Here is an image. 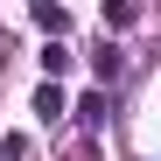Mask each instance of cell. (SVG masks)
Instances as JSON below:
<instances>
[{
	"mask_svg": "<svg viewBox=\"0 0 161 161\" xmlns=\"http://www.w3.org/2000/svg\"><path fill=\"white\" fill-rule=\"evenodd\" d=\"M70 112H77V126H91V133H98V126H105V91H84Z\"/></svg>",
	"mask_w": 161,
	"mask_h": 161,
	"instance_id": "cell-1",
	"label": "cell"
},
{
	"mask_svg": "<svg viewBox=\"0 0 161 161\" xmlns=\"http://www.w3.org/2000/svg\"><path fill=\"white\" fill-rule=\"evenodd\" d=\"M91 70H98V84H119V70H126V56H119L112 42H105L98 56H91Z\"/></svg>",
	"mask_w": 161,
	"mask_h": 161,
	"instance_id": "cell-2",
	"label": "cell"
},
{
	"mask_svg": "<svg viewBox=\"0 0 161 161\" xmlns=\"http://www.w3.org/2000/svg\"><path fill=\"white\" fill-rule=\"evenodd\" d=\"M35 28H42V35H63V28H70V14H63V7H49V0H35Z\"/></svg>",
	"mask_w": 161,
	"mask_h": 161,
	"instance_id": "cell-3",
	"label": "cell"
},
{
	"mask_svg": "<svg viewBox=\"0 0 161 161\" xmlns=\"http://www.w3.org/2000/svg\"><path fill=\"white\" fill-rule=\"evenodd\" d=\"M63 112H70L63 91H56V84H42V91H35V119H63Z\"/></svg>",
	"mask_w": 161,
	"mask_h": 161,
	"instance_id": "cell-4",
	"label": "cell"
},
{
	"mask_svg": "<svg viewBox=\"0 0 161 161\" xmlns=\"http://www.w3.org/2000/svg\"><path fill=\"white\" fill-rule=\"evenodd\" d=\"M42 70H49V84H56V77L70 70V49H63V42H49V49H42Z\"/></svg>",
	"mask_w": 161,
	"mask_h": 161,
	"instance_id": "cell-5",
	"label": "cell"
}]
</instances>
